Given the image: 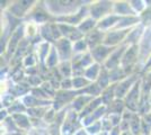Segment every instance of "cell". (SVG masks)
<instances>
[{"instance_id": "1", "label": "cell", "mask_w": 151, "mask_h": 135, "mask_svg": "<svg viewBox=\"0 0 151 135\" xmlns=\"http://www.w3.org/2000/svg\"><path fill=\"white\" fill-rule=\"evenodd\" d=\"M140 82H137L132 87V89L129 91L126 96L125 105L129 109L137 110L139 107V94H140Z\"/></svg>"}, {"instance_id": "2", "label": "cell", "mask_w": 151, "mask_h": 135, "mask_svg": "<svg viewBox=\"0 0 151 135\" xmlns=\"http://www.w3.org/2000/svg\"><path fill=\"white\" fill-rule=\"evenodd\" d=\"M138 54H139L138 45H132L127 51H125L123 58H122V62H121L123 69L130 68L135 62V60L138 59Z\"/></svg>"}, {"instance_id": "3", "label": "cell", "mask_w": 151, "mask_h": 135, "mask_svg": "<svg viewBox=\"0 0 151 135\" xmlns=\"http://www.w3.org/2000/svg\"><path fill=\"white\" fill-rule=\"evenodd\" d=\"M124 53H125L124 47L117 49L115 52H113V53L108 56L106 62H105V68L111 69V70L116 69V68H117V65L120 64V62H122V58H123Z\"/></svg>"}, {"instance_id": "4", "label": "cell", "mask_w": 151, "mask_h": 135, "mask_svg": "<svg viewBox=\"0 0 151 135\" xmlns=\"http://www.w3.org/2000/svg\"><path fill=\"white\" fill-rule=\"evenodd\" d=\"M112 7V2L109 1H101L96 5H93L90 8V14L93 16L94 19H97L101 16H104L108 11V9Z\"/></svg>"}, {"instance_id": "5", "label": "cell", "mask_w": 151, "mask_h": 135, "mask_svg": "<svg viewBox=\"0 0 151 135\" xmlns=\"http://www.w3.org/2000/svg\"><path fill=\"white\" fill-rule=\"evenodd\" d=\"M135 78L130 77L129 79H125L124 81H122L121 84H119L116 87H115V96L116 98H122L125 95L129 94V90L131 88V84L134 82Z\"/></svg>"}, {"instance_id": "6", "label": "cell", "mask_w": 151, "mask_h": 135, "mask_svg": "<svg viewBox=\"0 0 151 135\" xmlns=\"http://www.w3.org/2000/svg\"><path fill=\"white\" fill-rule=\"evenodd\" d=\"M57 47H58V52L60 54V56L63 61L68 60L70 58V54H71V46H70V42L69 39H59V42L57 43Z\"/></svg>"}, {"instance_id": "7", "label": "cell", "mask_w": 151, "mask_h": 135, "mask_svg": "<svg viewBox=\"0 0 151 135\" xmlns=\"http://www.w3.org/2000/svg\"><path fill=\"white\" fill-rule=\"evenodd\" d=\"M126 31H115V32H111L107 34L104 39V44L105 45H115L120 43L122 39L125 37Z\"/></svg>"}, {"instance_id": "8", "label": "cell", "mask_w": 151, "mask_h": 135, "mask_svg": "<svg viewBox=\"0 0 151 135\" xmlns=\"http://www.w3.org/2000/svg\"><path fill=\"white\" fill-rule=\"evenodd\" d=\"M109 52H111V49L108 46H106V45H98L97 47L91 50V55L94 56L96 61H101L109 54Z\"/></svg>"}, {"instance_id": "9", "label": "cell", "mask_w": 151, "mask_h": 135, "mask_svg": "<svg viewBox=\"0 0 151 135\" xmlns=\"http://www.w3.org/2000/svg\"><path fill=\"white\" fill-rule=\"evenodd\" d=\"M32 4H33V1H20V2H17L16 5H14L10 8V10L16 16H23L26 10L32 6Z\"/></svg>"}, {"instance_id": "10", "label": "cell", "mask_w": 151, "mask_h": 135, "mask_svg": "<svg viewBox=\"0 0 151 135\" xmlns=\"http://www.w3.org/2000/svg\"><path fill=\"white\" fill-rule=\"evenodd\" d=\"M101 39H103V34H101L99 31H93V32L90 33L88 35V37H87V44L90 46V47H97L98 44L101 42Z\"/></svg>"}, {"instance_id": "11", "label": "cell", "mask_w": 151, "mask_h": 135, "mask_svg": "<svg viewBox=\"0 0 151 135\" xmlns=\"http://www.w3.org/2000/svg\"><path fill=\"white\" fill-rule=\"evenodd\" d=\"M120 20H121L120 16L112 15V16H108L107 18H104V19L101 20V23L97 25V27H98L99 29H106V28H108V27L115 25V24H116L117 21H120Z\"/></svg>"}, {"instance_id": "12", "label": "cell", "mask_w": 151, "mask_h": 135, "mask_svg": "<svg viewBox=\"0 0 151 135\" xmlns=\"http://www.w3.org/2000/svg\"><path fill=\"white\" fill-rule=\"evenodd\" d=\"M23 34H24V28H23V27H18V28L15 31V33L12 35L10 42H9V52L13 53V52L15 51V47L17 46L18 41L20 39V37L23 36Z\"/></svg>"}, {"instance_id": "13", "label": "cell", "mask_w": 151, "mask_h": 135, "mask_svg": "<svg viewBox=\"0 0 151 135\" xmlns=\"http://www.w3.org/2000/svg\"><path fill=\"white\" fill-rule=\"evenodd\" d=\"M114 10L116 14H122V15H133V10H131L129 2H116V5H114Z\"/></svg>"}, {"instance_id": "14", "label": "cell", "mask_w": 151, "mask_h": 135, "mask_svg": "<svg viewBox=\"0 0 151 135\" xmlns=\"http://www.w3.org/2000/svg\"><path fill=\"white\" fill-rule=\"evenodd\" d=\"M105 110H106L105 107H99V108H97L94 113H91V114H90L89 116H87V117H85L83 124H85V125H89L90 123H94V121L96 119V118H98V117H101V116L104 115Z\"/></svg>"}, {"instance_id": "15", "label": "cell", "mask_w": 151, "mask_h": 135, "mask_svg": "<svg viewBox=\"0 0 151 135\" xmlns=\"http://www.w3.org/2000/svg\"><path fill=\"white\" fill-rule=\"evenodd\" d=\"M90 99H93V97L91 96H80L78 97L77 99H76L75 101H73V108L77 110H80L82 108V107H85L86 105H87V101H89Z\"/></svg>"}, {"instance_id": "16", "label": "cell", "mask_w": 151, "mask_h": 135, "mask_svg": "<svg viewBox=\"0 0 151 135\" xmlns=\"http://www.w3.org/2000/svg\"><path fill=\"white\" fill-rule=\"evenodd\" d=\"M14 119H15V123L20 126L22 129H26V127H28L29 126V121H28V118L26 117L25 115H23V114H17V115H14Z\"/></svg>"}, {"instance_id": "17", "label": "cell", "mask_w": 151, "mask_h": 135, "mask_svg": "<svg viewBox=\"0 0 151 135\" xmlns=\"http://www.w3.org/2000/svg\"><path fill=\"white\" fill-rule=\"evenodd\" d=\"M98 72H99V65L98 64L90 65L88 69L85 71L86 77L88 78L89 80H95L97 78V76H98Z\"/></svg>"}, {"instance_id": "18", "label": "cell", "mask_w": 151, "mask_h": 135, "mask_svg": "<svg viewBox=\"0 0 151 135\" xmlns=\"http://www.w3.org/2000/svg\"><path fill=\"white\" fill-rule=\"evenodd\" d=\"M96 25L95 24V19L94 18H89V19H86L85 21H82L81 24L79 25V31L82 33L85 32H89L94 28V26Z\"/></svg>"}, {"instance_id": "19", "label": "cell", "mask_w": 151, "mask_h": 135, "mask_svg": "<svg viewBox=\"0 0 151 135\" xmlns=\"http://www.w3.org/2000/svg\"><path fill=\"white\" fill-rule=\"evenodd\" d=\"M121 20H122V21H124V24H117V25H116V27H117V28H123V27L127 28L129 26H131L132 24L138 23L139 18H138V17L130 16V17H126V18H124V19H121Z\"/></svg>"}, {"instance_id": "20", "label": "cell", "mask_w": 151, "mask_h": 135, "mask_svg": "<svg viewBox=\"0 0 151 135\" xmlns=\"http://www.w3.org/2000/svg\"><path fill=\"white\" fill-rule=\"evenodd\" d=\"M130 126H131V129H132V132L134 134L139 133V131L141 129V127H140V119H139L138 116L134 115L130 119Z\"/></svg>"}, {"instance_id": "21", "label": "cell", "mask_w": 151, "mask_h": 135, "mask_svg": "<svg viewBox=\"0 0 151 135\" xmlns=\"http://www.w3.org/2000/svg\"><path fill=\"white\" fill-rule=\"evenodd\" d=\"M141 34H142V27L140 26L139 28L134 29L133 32H131L130 34H129V36H127V42H132V43L137 42Z\"/></svg>"}, {"instance_id": "22", "label": "cell", "mask_w": 151, "mask_h": 135, "mask_svg": "<svg viewBox=\"0 0 151 135\" xmlns=\"http://www.w3.org/2000/svg\"><path fill=\"white\" fill-rule=\"evenodd\" d=\"M88 80L87 79H85V78L82 77H76L73 80H72V84H73V87L75 88H82V87H87V84H88Z\"/></svg>"}, {"instance_id": "23", "label": "cell", "mask_w": 151, "mask_h": 135, "mask_svg": "<svg viewBox=\"0 0 151 135\" xmlns=\"http://www.w3.org/2000/svg\"><path fill=\"white\" fill-rule=\"evenodd\" d=\"M109 81H111V80H109V74H107L106 71H101V78H99V84H98V86H99L101 88H106Z\"/></svg>"}, {"instance_id": "24", "label": "cell", "mask_w": 151, "mask_h": 135, "mask_svg": "<svg viewBox=\"0 0 151 135\" xmlns=\"http://www.w3.org/2000/svg\"><path fill=\"white\" fill-rule=\"evenodd\" d=\"M87 42L83 41V39H80L78 42H76L75 45H73V51L75 52H83L87 47Z\"/></svg>"}, {"instance_id": "25", "label": "cell", "mask_w": 151, "mask_h": 135, "mask_svg": "<svg viewBox=\"0 0 151 135\" xmlns=\"http://www.w3.org/2000/svg\"><path fill=\"white\" fill-rule=\"evenodd\" d=\"M57 63H58L57 51H55V49H52V51L50 53V56L47 59V64H49V66H53V65H55Z\"/></svg>"}, {"instance_id": "26", "label": "cell", "mask_w": 151, "mask_h": 135, "mask_svg": "<svg viewBox=\"0 0 151 135\" xmlns=\"http://www.w3.org/2000/svg\"><path fill=\"white\" fill-rule=\"evenodd\" d=\"M60 72L63 74L64 78H68L71 74V68H70V64L67 62V63H63L60 68Z\"/></svg>"}, {"instance_id": "27", "label": "cell", "mask_w": 151, "mask_h": 135, "mask_svg": "<svg viewBox=\"0 0 151 135\" xmlns=\"http://www.w3.org/2000/svg\"><path fill=\"white\" fill-rule=\"evenodd\" d=\"M142 21L143 24H151V8H148L142 15Z\"/></svg>"}, {"instance_id": "28", "label": "cell", "mask_w": 151, "mask_h": 135, "mask_svg": "<svg viewBox=\"0 0 151 135\" xmlns=\"http://www.w3.org/2000/svg\"><path fill=\"white\" fill-rule=\"evenodd\" d=\"M101 122H96L94 125L89 126L87 129H88L89 133H93V134H95V133H97V132H99V131H101Z\"/></svg>"}, {"instance_id": "29", "label": "cell", "mask_w": 151, "mask_h": 135, "mask_svg": "<svg viewBox=\"0 0 151 135\" xmlns=\"http://www.w3.org/2000/svg\"><path fill=\"white\" fill-rule=\"evenodd\" d=\"M108 118H109V121H111V122L113 123V125H117L119 122L121 121L120 114H112V113H111V114L108 115Z\"/></svg>"}, {"instance_id": "30", "label": "cell", "mask_w": 151, "mask_h": 135, "mask_svg": "<svg viewBox=\"0 0 151 135\" xmlns=\"http://www.w3.org/2000/svg\"><path fill=\"white\" fill-rule=\"evenodd\" d=\"M25 110V107L23 106V105H20V104H14L13 107H10V109L9 111H12V113H20V111H24Z\"/></svg>"}, {"instance_id": "31", "label": "cell", "mask_w": 151, "mask_h": 135, "mask_svg": "<svg viewBox=\"0 0 151 135\" xmlns=\"http://www.w3.org/2000/svg\"><path fill=\"white\" fill-rule=\"evenodd\" d=\"M61 86H62V89H69L71 87H73L72 81L70 79H64L62 82H61Z\"/></svg>"}, {"instance_id": "32", "label": "cell", "mask_w": 151, "mask_h": 135, "mask_svg": "<svg viewBox=\"0 0 151 135\" xmlns=\"http://www.w3.org/2000/svg\"><path fill=\"white\" fill-rule=\"evenodd\" d=\"M130 4H132V5H131L132 7H135V8H138L139 11H141V10L143 9V7H145L143 5H142V4H143L142 1H131Z\"/></svg>"}, {"instance_id": "33", "label": "cell", "mask_w": 151, "mask_h": 135, "mask_svg": "<svg viewBox=\"0 0 151 135\" xmlns=\"http://www.w3.org/2000/svg\"><path fill=\"white\" fill-rule=\"evenodd\" d=\"M29 82H31L32 84H38L41 82V80H40V78L36 77V76H32V77L29 78Z\"/></svg>"}, {"instance_id": "34", "label": "cell", "mask_w": 151, "mask_h": 135, "mask_svg": "<svg viewBox=\"0 0 151 135\" xmlns=\"http://www.w3.org/2000/svg\"><path fill=\"white\" fill-rule=\"evenodd\" d=\"M35 63V56L34 55H31V56H27V59H26L25 61V64L28 65V64H34Z\"/></svg>"}, {"instance_id": "35", "label": "cell", "mask_w": 151, "mask_h": 135, "mask_svg": "<svg viewBox=\"0 0 151 135\" xmlns=\"http://www.w3.org/2000/svg\"><path fill=\"white\" fill-rule=\"evenodd\" d=\"M29 110H32V111H35L34 114H31L32 116H38V117H41V116H43V110L42 109H34V108H31Z\"/></svg>"}, {"instance_id": "36", "label": "cell", "mask_w": 151, "mask_h": 135, "mask_svg": "<svg viewBox=\"0 0 151 135\" xmlns=\"http://www.w3.org/2000/svg\"><path fill=\"white\" fill-rule=\"evenodd\" d=\"M75 135H87V134H86V132H85L83 129H80V131H79V132H77Z\"/></svg>"}, {"instance_id": "37", "label": "cell", "mask_w": 151, "mask_h": 135, "mask_svg": "<svg viewBox=\"0 0 151 135\" xmlns=\"http://www.w3.org/2000/svg\"><path fill=\"white\" fill-rule=\"evenodd\" d=\"M117 129H119L117 127H116L115 129H113V134H112V135H117V134H119V131H117Z\"/></svg>"}, {"instance_id": "38", "label": "cell", "mask_w": 151, "mask_h": 135, "mask_svg": "<svg viewBox=\"0 0 151 135\" xmlns=\"http://www.w3.org/2000/svg\"><path fill=\"white\" fill-rule=\"evenodd\" d=\"M151 65V58L149 59V61H148V63H147V64H145V68H149V66H150Z\"/></svg>"}, {"instance_id": "39", "label": "cell", "mask_w": 151, "mask_h": 135, "mask_svg": "<svg viewBox=\"0 0 151 135\" xmlns=\"http://www.w3.org/2000/svg\"><path fill=\"white\" fill-rule=\"evenodd\" d=\"M122 135H131V134H130V132H123Z\"/></svg>"}]
</instances>
